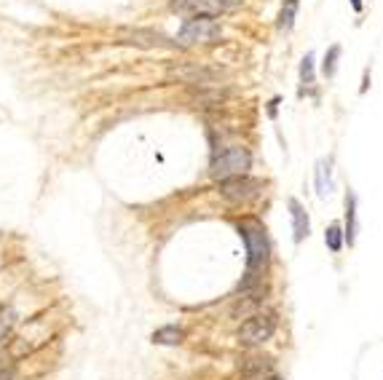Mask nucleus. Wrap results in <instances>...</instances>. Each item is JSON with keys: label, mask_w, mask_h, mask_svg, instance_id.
<instances>
[{"label": "nucleus", "mask_w": 383, "mask_h": 380, "mask_svg": "<svg viewBox=\"0 0 383 380\" xmlns=\"http://www.w3.org/2000/svg\"><path fill=\"white\" fill-rule=\"evenodd\" d=\"M239 230H242L244 244H247V281H244V287H249L265 268L268 255H271V244H268V236H265V228L260 223H255V220L239 223Z\"/></svg>", "instance_id": "1"}, {"label": "nucleus", "mask_w": 383, "mask_h": 380, "mask_svg": "<svg viewBox=\"0 0 383 380\" xmlns=\"http://www.w3.org/2000/svg\"><path fill=\"white\" fill-rule=\"evenodd\" d=\"M249 166H252L249 150L242 148V145H230V148H226V150H220V153L212 156L209 174H212L217 182H223V180H230V177H242V174H247L249 172Z\"/></svg>", "instance_id": "2"}, {"label": "nucleus", "mask_w": 383, "mask_h": 380, "mask_svg": "<svg viewBox=\"0 0 383 380\" xmlns=\"http://www.w3.org/2000/svg\"><path fill=\"white\" fill-rule=\"evenodd\" d=\"M276 332V313L268 311V313H255L249 316L247 322L239 329V340L242 343H249V346H258V343H265L271 340Z\"/></svg>", "instance_id": "3"}, {"label": "nucleus", "mask_w": 383, "mask_h": 380, "mask_svg": "<svg viewBox=\"0 0 383 380\" xmlns=\"http://www.w3.org/2000/svg\"><path fill=\"white\" fill-rule=\"evenodd\" d=\"M220 38V24L212 22V17H193L188 19L182 27H180V35L177 40L182 46H191V43H212Z\"/></svg>", "instance_id": "4"}, {"label": "nucleus", "mask_w": 383, "mask_h": 380, "mask_svg": "<svg viewBox=\"0 0 383 380\" xmlns=\"http://www.w3.org/2000/svg\"><path fill=\"white\" fill-rule=\"evenodd\" d=\"M233 6V0H172V11L188 17H220Z\"/></svg>", "instance_id": "5"}, {"label": "nucleus", "mask_w": 383, "mask_h": 380, "mask_svg": "<svg viewBox=\"0 0 383 380\" xmlns=\"http://www.w3.org/2000/svg\"><path fill=\"white\" fill-rule=\"evenodd\" d=\"M220 193L226 196L228 201H233V204H242V201H249V198H255L258 193H260V182L258 180H252V177H230V180H223L220 182Z\"/></svg>", "instance_id": "6"}, {"label": "nucleus", "mask_w": 383, "mask_h": 380, "mask_svg": "<svg viewBox=\"0 0 383 380\" xmlns=\"http://www.w3.org/2000/svg\"><path fill=\"white\" fill-rule=\"evenodd\" d=\"M287 207H290V217H292V242L303 244L306 239H308V233H311L308 212L303 209V204H300L297 198H290V201H287Z\"/></svg>", "instance_id": "7"}, {"label": "nucleus", "mask_w": 383, "mask_h": 380, "mask_svg": "<svg viewBox=\"0 0 383 380\" xmlns=\"http://www.w3.org/2000/svg\"><path fill=\"white\" fill-rule=\"evenodd\" d=\"M343 242L354 246L357 242V196L346 193V228H343Z\"/></svg>", "instance_id": "8"}, {"label": "nucleus", "mask_w": 383, "mask_h": 380, "mask_svg": "<svg viewBox=\"0 0 383 380\" xmlns=\"http://www.w3.org/2000/svg\"><path fill=\"white\" fill-rule=\"evenodd\" d=\"M297 8H300V0H284V6H281V11H279V22H276V27L281 33H290V30L295 27Z\"/></svg>", "instance_id": "9"}, {"label": "nucleus", "mask_w": 383, "mask_h": 380, "mask_svg": "<svg viewBox=\"0 0 383 380\" xmlns=\"http://www.w3.org/2000/svg\"><path fill=\"white\" fill-rule=\"evenodd\" d=\"M182 338H185V332L180 327H174V324L153 332V343H158V346H177V343H182Z\"/></svg>", "instance_id": "10"}, {"label": "nucleus", "mask_w": 383, "mask_h": 380, "mask_svg": "<svg viewBox=\"0 0 383 380\" xmlns=\"http://www.w3.org/2000/svg\"><path fill=\"white\" fill-rule=\"evenodd\" d=\"M330 193V164L319 161L316 164V196L325 198Z\"/></svg>", "instance_id": "11"}, {"label": "nucleus", "mask_w": 383, "mask_h": 380, "mask_svg": "<svg viewBox=\"0 0 383 380\" xmlns=\"http://www.w3.org/2000/svg\"><path fill=\"white\" fill-rule=\"evenodd\" d=\"M338 59H341V46L335 43V46L327 49L325 62H322V72H325V78H335V72H338Z\"/></svg>", "instance_id": "12"}, {"label": "nucleus", "mask_w": 383, "mask_h": 380, "mask_svg": "<svg viewBox=\"0 0 383 380\" xmlns=\"http://www.w3.org/2000/svg\"><path fill=\"white\" fill-rule=\"evenodd\" d=\"M325 244H327V249L330 252H341L343 249V228L338 223H332L327 228V233H325Z\"/></svg>", "instance_id": "13"}, {"label": "nucleus", "mask_w": 383, "mask_h": 380, "mask_svg": "<svg viewBox=\"0 0 383 380\" xmlns=\"http://www.w3.org/2000/svg\"><path fill=\"white\" fill-rule=\"evenodd\" d=\"M14 322H17V313H14V308H11V306H0V346H3L6 335L11 332Z\"/></svg>", "instance_id": "14"}, {"label": "nucleus", "mask_w": 383, "mask_h": 380, "mask_svg": "<svg viewBox=\"0 0 383 380\" xmlns=\"http://www.w3.org/2000/svg\"><path fill=\"white\" fill-rule=\"evenodd\" d=\"M274 367V359L271 356H252V359H247V364H242V372H265V370H271Z\"/></svg>", "instance_id": "15"}, {"label": "nucleus", "mask_w": 383, "mask_h": 380, "mask_svg": "<svg viewBox=\"0 0 383 380\" xmlns=\"http://www.w3.org/2000/svg\"><path fill=\"white\" fill-rule=\"evenodd\" d=\"M313 78H316V72H313V54L308 52L303 56V62H300V84H303V86H311Z\"/></svg>", "instance_id": "16"}, {"label": "nucleus", "mask_w": 383, "mask_h": 380, "mask_svg": "<svg viewBox=\"0 0 383 380\" xmlns=\"http://www.w3.org/2000/svg\"><path fill=\"white\" fill-rule=\"evenodd\" d=\"M0 380H11V364L0 362Z\"/></svg>", "instance_id": "17"}, {"label": "nucleus", "mask_w": 383, "mask_h": 380, "mask_svg": "<svg viewBox=\"0 0 383 380\" xmlns=\"http://www.w3.org/2000/svg\"><path fill=\"white\" fill-rule=\"evenodd\" d=\"M276 104L279 100H271V104H268V116H271V118H276Z\"/></svg>", "instance_id": "18"}, {"label": "nucleus", "mask_w": 383, "mask_h": 380, "mask_svg": "<svg viewBox=\"0 0 383 380\" xmlns=\"http://www.w3.org/2000/svg\"><path fill=\"white\" fill-rule=\"evenodd\" d=\"M351 6H354V11H357V14L362 11V0H351Z\"/></svg>", "instance_id": "19"}, {"label": "nucleus", "mask_w": 383, "mask_h": 380, "mask_svg": "<svg viewBox=\"0 0 383 380\" xmlns=\"http://www.w3.org/2000/svg\"><path fill=\"white\" fill-rule=\"evenodd\" d=\"M255 380H281L279 375H260V378H255Z\"/></svg>", "instance_id": "20"}]
</instances>
